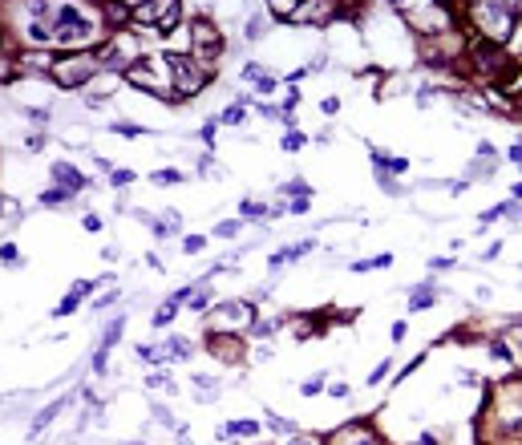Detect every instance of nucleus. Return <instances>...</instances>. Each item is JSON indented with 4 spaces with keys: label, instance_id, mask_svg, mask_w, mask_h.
Masks as SVG:
<instances>
[{
    "label": "nucleus",
    "instance_id": "obj_3",
    "mask_svg": "<svg viewBox=\"0 0 522 445\" xmlns=\"http://www.w3.org/2000/svg\"><path fill=\"white\" fill-rule=\"evenodd\" d=\"M93 69H97V61H93V57H73V65H57L53 73H57L61 85H81Z\"/></svg>",
    "mask_w": 522,
    "mask_h": 445
},
{
    "label": "nucleus",
    "instance_id": "obj_12",
    "mask_svg": "<svg viewBox=\"0 0 522 445\" xmlns=\"http://www.w3.org/2000/svg\"><path fill=\"white\" fill-rule=\"evenodd\" d=\"M154 182H178V174L174 170H154Z\"/></svg>",
    "mask_w": 522,
    "mask_h": 445
},
{
    "label": "nucleus",
    "instance_id": "obj_2",
    "mask_svg": "<svg viewBox=\"0 0 522 445\" xmlns=\"http://www.w3.org/2000/svg\"><path fill=\"white\" fill-rule=\"evenodd\" d=\"M170 61V69H174V77H178V89L182 93H190V89H198L203 81H207V69H198L190 57H166Z\"/></svg>",
    "mask_w": 522,
    "mask_h": 445
},
{
    "label": "nucleus",
    "instance_id": "obj_9",
    "mask_svg": "<svg viewBox=\"0 0 522 445\" xmlns=\"http://www.w3.org/2000/svg\"><path fill=\"white\" fill-rule=\"evenodd\" d=\"M174 312H178V304H166V308H158V312H154V328H166V324L174 320Z\"/></svg>",
    "mask_w": 522,
    "mask_h": 445
},
{
    "label": "nucleus",
    "instance_id": "obj_13",
    "mask_svg": "<svg viewBox=\"0 0 522 445\" xmlns=\"http://www.w3.org/2000/svg\"><path fill=\"white\" fill-rule=\"evenodd\" d=\"M235 231H239V222H223V227H219L215 235H219V239H227V235H235Z\"/></svg>",
    "mask_w": 522,
    "mask_h": 445
},
{
    "label": "nucleus",
    "instance_id": "obj_7",
    "mask_svg": "<svg viewBox=\"0 0 522 445\" xmlns=\"http://www.w3.org/2000/svg\"><path fill=\"white\" fill-rule=\"evenodd\" d=\"M53 174H57L61 182H69V186H77V190H81V186H85V178H81V174H77V170H69V166H53Z\"/></svg>",
    "mask_w": 522,
    "mask_h": 445
},
{
    "label": "nucleus",
    "instance_id": "obj_5",
    "mask_svg": "<svg viewBox=\"0 0 522 445\" xmlns=\"http://www.w3.org/2000/svg\"><path fill=\"white\" fill-rule=\"evenodd\" d=\"M198 45H203V53H207V57H215L223 41L215 37V29H211V24H194V49H198Z\"/></svg>",
    "mask_w": 522,
    "mask_h": 445
},
{
    "label": "nucleus",
    "instance_id": "obj_16",
    "mask_svg": "<svg viewBox=\"0 0 522 445\" xmlns=\"http://www.w3.org/2000/svg\"><path fill=\"white\" fill-rule=\"evenodd\" d=\"M421 445H433V437H421Z\"/></svg>",
    "mask_w": 522,
    "mask_h": 445
},
{
    "label": "nucleus",
    "instance_id": "obj_11",
    "mask_svg": "<svg viewBox=\"0 0 522 445\" xmlns=\"http://www.w3.org/2000/svg\"><path fill=\"white\" fill-rule=\"evenodd\" d=\"M223 433H255V425H251V421H235V425H227Z\"/></svg>",
    "mask_w": 522,
    "mask_h": 445
},
{
    "label": "nucleus",
    "instance_id": "obj_15",
    "mask_svg": "<svg viewBox=\"0 0 522 445\" xmlns=\"http://www.w3.org/2000/svg\"><path fill=\"white\" fill-rule=\"evenodd\" d=\"M300 142H304V138H300V134H288V138H284V150H295V146H300Z\"/></svg>",
    "mask_w": 522,
    "mask_h": 445
},
{
    "label": "nucleus",
    "instance_id": "obj_10",
    "mask_svg": "<svg viewBox=\"0 0 522 445\" xmlns=\"http://www.w3.org/2000/svg\"><path fill=\"white\" fill-rule=\"evenodd\" d=\"M425 304H433V291H417L413 300H409V308L417 312V308H425Z\"/></svg>",
    "mask_w": 522,
    "mask_h": 445
},
{
    "label": "nucleus",
    "instance_id": "obj_4",
    "mask_svg": "<svg viewBox=\"0 0 522 445\" xmlns=\"http://www.w3.org/2000/svg\"><path fill=\"white\" fill-rule=\"evenodd\" d=\"M126 77H130L134 85H142V89H150V93L166 97V77H154V69H150V65H134V69H126Z\"/></svg>",
    "mask_w": 522,
    "mask_h": 445
},
{
    "label": "nucleus",
    "instance_id": "obj_8",
    "mask_svg": "<svg viewBox=\"0 0 522 445\" xmlns=\"http://www.w3.org/2000/svg\"><path fill=\"white\" fill-rule=\"evenodd\" d=\"M61 405H65V401H53V405H49V409H45V413H41V417L33 421V429H29V433H41V429H45V425H49V421L57 417V409H61Z\"/></svg>",
    "mask_w": 522,
    "mask_h": 445
},
{
    "label": "nucleus",
    "instance_id": "obj_6",
    "mask_svg": "<svg viewBox=\"0 0 522 445\" xmlns=\"http://www.w3.org/2000/svg\"><path fill=\"white\" fill-rule=\"evenodd\" d=\"M211 344H215V348H219V352H215V356H219V360H239V352H243V348H239V344H235V340H219V336H215V340H211Z\"/></svg>",
    "mask_w": 522,
    "mask_h": 445
},
{
    "label": "nucleus",
    "instance_id": "obj_14",
    "mask_svg": "<svg viewBox=\"0 0 522 445\" xmlns=\"http://www.w3.org/2000/svg\"><path fill=\"white\" fill-rule=\"evenodd\" d=\"M320 385H324L320 377H316V381H308V385H304V397H316V392H320Z\"/></svg>",
    "mask_w": 522,
    "mask_h": 445
},
{
    "label": "nucleus",
    "instance_id": "obj_1",
    "mask_svg": "<svg viewBox=\"0 0 522 445\" xmlns=\"http://www.w3.org/2000/svg\"><path fill=\"white\" fill-rule=\"evenodd\" d=\"M178 12H182L178 4H138L134 8V20H150V24H158V33H170Z\"/></svg>",
    "mask_w": 522,
    "mask_h": 445
},
{
    "label": "nucleus",
    "instance_id": "obj_17",
    "mask_svg": "<svg viewBox=\"0 0 522 445\" xmlns=\"http://www.w3.org/2000/svg\"><path fill=\"white\" fill-rule=\"evenodd\" d=\"M130 445H142V441H130Z\"/></svg>",
    "mask_w": 522,
    "mask_h": 445
}]
</instances>
